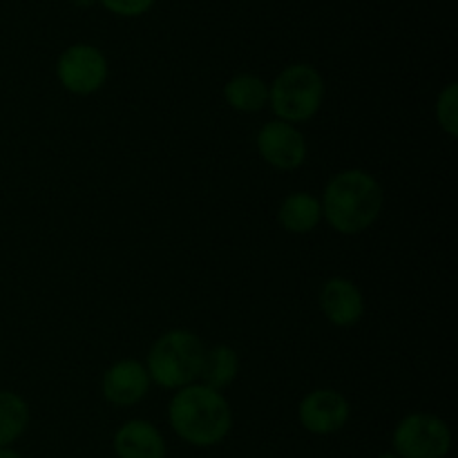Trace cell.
<instances>
[{
	"instance_id": "7",
	"label": "cell",
	"mask_w": 458,
	"mask_h": 458,
	"mask_svg": "<svg viewBox=\"0 0 458 458\" xmlns=\"http://www.w3.org/2000/svg\"><path fill=\"white\" fill-rule=\"evenodd\" d=\"M259 157L276 170H295L307 161V139L298 125L273 119L255 137Z\"/></svg>"
},
{
	"instance_id": "4",
	"label": "cell",
	"mask_w": 458,
	"mask_h": 458,
	"mask_svg": "<svg viewBox=\"0 0 458 458\" xmlns=\"http://www.w3.org/2000/svg\"><path fill=\"white\" fill-rule=\"evenodd\" d=\"M325 101V79L309 63L286 65L268 85V107L276 119L304 123L320 112Z\"/></svg>"
},
{
	"instance_id": "2",
	"label": "cell",
	"mask_w": 458,
	"mask_h": 458,
	"mask_svg": "<svg viewBox=\"0 0 458 458\" xmlns=\"http://www.w3.org/2000/svg\"><path fill=\"white\" fill-rule=\"evenodd\" d=\"M168 423L188 445L215 447L233 429L231 403L217 389L192 383L174 392L168 403Z\"/></svg>"
},
{
	"instance_id": "6",
	"label": "cell",
	"mask_w": 458,
	"mask_h": 458,
	"mask_svg": "<svg viewBox=\"0 0 458 458\" xmlns=\"http://www.w3.org/2000/svg\"><path fill=\"white\" fill-rule=\"evenodd\" d=\"M110 65L97 45L76 43L63 49L56 61V79L65 92L89 97L106 85Z\"/></svg>"
},
{
	"instance_id": "17",
	"label": "cell",
	"mask_w": 458,
	"mask_h": 458,
	"mask_svg": "<svg viewBox=\"0 0 458 458\" xmlns=\"http://www.w3.org/2000/svg\"><path fill=\"white\" fill-rule=\"evenodd\" d=\"M97 3L121 18H139L155 7V0H97Z\"/></svg>"
},
{
	"instance_id": "13",
	"label": "cell",
	"mask_w": 458,
	"mask_h": 458,
	"mask_svg": "<svg viewBox=\"0 0 458 458\" xmlns=\"http://www.w3.org/2000/svg\"><path fill=\"white\" fill-rule=\"evenodd\" d=\"M224 98L242 114H255L268 106V83L258 74H235L224 85Z\"/></svg>"
},
{
	"instance_id": "9",
	"label": "cell",
	"mask_w": 458,
	"mask_h": 458,
	"mask_svg": "<svg viewBox=\"0 0 458 458\" xmlns=\"http://www.w3.org/2000/svg\"><path fill=\"white\" fill-rule=\"evenodd\" d=\"M150 376L143 362L123 358L112 362L101 378V394L112 407H134L148 396Z\"/></svg>"
},
{
	"instance_id": "5",
	"label": "cell",
	"mask_w": 458,
	"mask_h": 458,
	"mask_svg": "<svg viewBox=\"0 0 458 458\" xmlns=\"http://www.w3.org/2000/svg\"><path fill=\"white\" fill-rule=\"evenodd\" d=\"M392 447L398 458H447L452 450V429L441 416L411 411L394 428Z\"/></svg>"
},
{
	"instance_id": "15",
	"label": "cell",
	"mask_w": 458,
	"mask_h": 458,
	"mask_svg": "<svg viewBox=\"0 0 458 458\" xmlns=\"http://www.w3.org/2000/svg\"><path fill=\"white\" fill-rule=\"evenodd\" d=\"M30 428V405L9 389H0V450L12 447Z\"/></svg>"
},
{
	"instance_id": "12",
	"label": "cell",
	"mask_w": 458,
	"mask_h": 458,
	"mask_svg": "<svg viewBox=\"0 0 458 458\" xmlns=\"http://www.w3.org/2000/svg\"><path fill=\"white\" fill-rule=\"evenodd\" d=\"M277 222L291 235H309L322 222V206L311 192H291L282 199Z\"/></svg>"
},
{
	"instance_id": "10",
	"label": "cell",
	"mask_w": 458,
	"mask_h": 458,
	"mask_svg": "<svg viewBox=\"0 0 458 458\" xmlns=\"http://www.w3.org/2000/svg\"><path fill=\"white\" fill-rule=\"evenodd\" d=\"M320 309L329 325L349 329L365 316V295L349 277H329L320 289Z\"/></svg>"
},
{
	"instance_id": "8",
	"label": "cell",
	"mask_w": 458,
	"mask_h": 458,
	"mask_svg": "<svg viewBox=\"0 0 458 458\" xmlns=\"http://www.w3.org/2000/svg\"><path fill=\"white\" fill-rule=\"evenodd\" d=\"M300 425L313 437H331L347 428L352 405L347 396L335 389H313L298 405Z\"/></svg>"
},
{
	"instance_id": "3",
	"label": "cell",
	"mask_w": 458,
	"mask_h": 458,
	"mask_svg": "<svg viewBox=\"0 0 458 458\" xmlns=\"http://www.w3.org/2000/svg\"><path fill=\"white\" fill-rule=\"evenodd\" d=\"M204 356L206 347L197 334L188 329L165 331L148 352L146 369L150 383L173 392L188 387L199 380Z\"/></svg>"
},
{
	"instance_id": "1",
	"label": "cell",
	"mask_w": 458,
	"mask_h": 458,
	"mask_svg": "<svg viewBox=\"0 0 458 458\" xmlns=\"http://www.w3.org/2000/svg\"><path fill=\"white\" fill-rule=\"evenodd\" d=\"M322 219L340 235H360L378 222L385 191L378 179L362 168L334 174L322 191Z\"/></svg>"
},
{
	"instance_id": "11",
	"label": "cell",
	"mask_w": 458,
	"mask_h": 458,
	"mask_svg": "<svg viewBox=\"0 0 458 458\" xmlns=\"http://www.w3.org/2000/svg\"><path fill=\"white\" fill-rule=\"evenodd\" d=\"M116 458H165L168 445L159 428L146 419L125 420L112 437Z\"/></svg>"
},
{
	"instance_id": "14",
	"label": "cell",
	"mask_w": 458,
	"mask_h": 458,
	"mask_svg": "<svg viewBox=\"0 0 458 458\" xmlns=\"http://www.w3.org/2000/svg\"><path fill=\"white\" fill-rule=\"evenodd\" d=\"M240 353L228 347V344H217L213 349H206L204 365H201V374L197 383L224 392V389L235 383V378L240 376Z\"/></svg>"
},
{
	"instance_id": "20",
	"label": "cell",
	"mask_w": 458,
	"mask_h": 458,
	"mask_svg": "<svg viewBox=\"0 0 458 458\" xmlns=\"http://www.w3.org/2000/svg\"><path fill=\"white\" fill-rule=\"evenodd\" d=\"M376 458H398V456L394 454V452H383V454H378Z\"/></svg>"
},
{
	"instance_id": "16",
	"label": "cell",
	"mask_w": 458,
	"mask_h": 458,
	"mask_svg": "<svg viewBox=\"0 0 458 458\" xmlns=\"http://www.w3.org/2000/svg\"><path fill=\"white\" fill-rule=\"evenodd\" d=\"M434 112H437V123L441 125L443 132L454 139L458 134V85L454 81L438 92Z\"/></svg>"
},
{
	"instance_id": "19",
	"label": "cell",
	"mask_w": 458,
	"mask_h": 458,
	"mask_svg": "<svg viewBox=\"0 0 458 458\" xmlns=\"http://www.w3.org/2000/svg\"><path fill=\"white\" fill-rule=\"evenodd\" d=\"M72 3H74V7H79V9H89L97 4V0H72Z\"/></svg>"
},
{
	"instance_id": "18",
	"label": "cell",
	"mask_w": 458,
	"mask_h": 458,
	"mask_svg": "<svg viewBox=\"0 0 458 458\" xmlns=\"http://www.w3.org/2000/svg\"><path fill=\"white\" fill-rule=\"evenodd\" d=\"M0 458H22V454H18L13 447H3V450H0Z\"/></svg>"
}]
</instances>
